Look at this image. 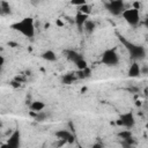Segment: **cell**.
I'll return each mask as SVG.
<instances>
[{
  "label": "cell",
  "instance_id": "cell-17",
  "mask_svg": "<svg viewBox=\"0 0 148 148\" xmlns=\"http://www.w3.org/2000/svg\"><path fill=\"white\" fill-rule=\"evenodd\" d=\"M30 116H32V117L35 118V120H37V121H43V120H45V118H46V113L43 112V111H38V112L31 111V112H30Z\"/></svg>",
  "mask_w": 148,
  "mask_h": 148
},
{
  "label": "cell",
  "instance_id": "cell-23",
  "mask_svg": "<svg viewBox=\"0 0 148 148\" xmlns=\"http://www.w3.org/2000/svg\"><path fill=\"white\" fill-rule=\"evenodd\" d=\"M140 7H141V3H140L139 1H134V2H133V7H132V8H134V9H138V10H139V9H140Z\"/></svg>",
  "mask_w": 148,
  "mask_h": 148
},
{
  "label": "cell",
  "instance_id": "cell-21",
  "mask_svg": "<svg viewBox=\"0 0 148 148\" xmlns=\"http://www.w3.org/2000/svg\"><path fill=\"white\" fill-rule=\"evenodd\" d=\"M71 3L74 6H81L83 3H87V0H71Z\"/></svg>",
  "mask_w": 148,
  "mask_h": 148
},
{
  "label": "cell",
  "instance_id": "cell-15",
  "mask_svg": "<svg viewBox=\"0 0 148 148\" xmlns=\"http://www.w3.org/2000/svg\"><path fill=\"white\" fill-rule=\"evenodd\" d=\"M77 77H76V75H75V73H69V74H65L62 77H61V81H62V83H65V84H71V83H73V81H75Z\"/></svg>",
  "mask_w": 148,
  "mask_h": 148
},
{
  "label": "cell",
  "instance_id": "cell-16",
  "mask_svg": "<svg viewBox=\"0 0 148 148\" xmlns=\"http://www.w3.org/2000/svg\"><path fill=\"white\" fill-rule=\"evenodd\" d=\"M44 108H45V104L43 102H40V101H35V102H32L30 104V110L31 111L38 112V111H42Z\"/></svg>",
  "mask_w": 148,
  "mask_h": 148
},
{
  "label": "cell",
  "instance_id": "cell-18",
  "mask_svg": "<svg viewBox=\"0 0 148 148\" xmlns=\"http://www.w3.org/2000/svg\"><path fill=\"white\" fill-rule=\"evenodd\" d=\"M77 12H80L82 14H86V15H89L91 13V7L88 3H83L81 6H77Z\"/></svg>",
  "mask_w": 148,
  "mask_h": 148
},
{
  "label": "cell",
  "instance_id": "cell-11",
  "mask_svg": "<svg viewBox=\"0 0 148 148\" xmlns=\"http://www.w3.org/2000/svg\"><path fill=\"white\" fill-rule=\"evenodd\" d=\"M66 56H67V58H68V60H71L72 62H76V61H79L80 59H82L83 58V56L81 54V53H79V52H76V51H74V50H67L66 51Z\"/></svg>",
  "mask_w": 148,
  "mask_h": 148
},
{
  "label": "cell",
  "instance_id": "cell-24",
  "mask_svg": "<svg viewBox=\"0 0 148 148\" xmlns=\"http://www.w3.org/2000/svg\"><path fill=\"white\" fill-rule=\"evenodd\" d=\"M3 64H5V58H3L2 56H0V69H1V67L3 66Z\"/></svg>",
  "mask_w": 148,
  "mask_h": 148
},
{
  "label": "cell",
  "instance_id": "cell-28",
  "mask_svg": "<svg viewBox=\"0 0 148 148\" xmlns=\"http://www.w3.org/2000/svg\"><path fill=\"white\" fill-rule=\"evenodd\" d=\"M44 1H46V0H43V2H44Z\"/></svg>",
  "mask_w": 148,
  "mask_h": 148
},
{
  "label": "cell",
  "instance_id": "cell-25",
  "mask_svg": "<svg viewBox=\"0 0 148 148\" xmlns=\"http://www.w3.org/2000/svg\"><path fill=\"white\" fill-rule=\"evenodd\" d=\"M103 147V143H94L92 145V148H102Z\"/></svg>",
  "mask_w": 148,
  "mask_h": 148
},
{
  "label": "cell",
  "instance_id": "cell-22",
  "mask_svg": "<svg viewBox=\"0 0 148 148\" xmlns=\"http://www.w3.org/2000/svg\"><path fill=\"white\" fill-rule=\"evenodd\" d=\"M30 1H31V5H32V6H35V7L39 6V5L43 2V0H30Z\"/></svg>",
  "mask_w": 148,
  "mask_h": 148
},
{
  "label": "cell",
  "instance_id": "cell-8",
  "mask_svg": "<svg viewBox=\"0 0 148 148\" xmlns=\"http://www.w3.org/2000/svg\"><path fill=\"white\" fill-rule=\"evenodd\" d=\"M56 136L58 139L65 140L68 143H73L74 142V135L69 131H67V130H59V131H57L56 132Z\"/></svg>",
  "mask_w": 148,
  "mask_h": 148
},
{
  "label": "cell",
  "instance_id": "cell-1",
  "mask_svg": "<svg viewBox=\"0 0 148 148\" xmlns=\"http://www.w3.org/2000/svg\"><path fill=\"white\" fill-rule=\"evenodd\" d=\"M10 28L17 32H20L21 35H23L24 37L28 38H32L35 36V23H34V18L32 17H24L18 22H15L10 25Z\"/></svg>",
  "mask_w": 148,
  "mask_h": 148
},
{
  "label": "cell",
  "instance_id": "cell-26",
  "mask_svg": "<svg viewBox=\"0 0 148 148\" xmlns=\"http://www.w3.org/2000/svg\"><path fill=\"white\" fill-rule=\"evenodd\" d=\"M57 24H58V25H60V27H61V25H64V23H62L60 20H58V21H57Z\"/></svg>",
  "mask_w": 148,
  "mask_h": 148
},
{
  "label": "cell",
  "instance_id": "cell-10",
  "mask_svg": "<svg viewBox=\"0 0 148 148\" xmlns=\"http://www.w3.org/2000/svg\"><path fill=\"white\" fill-rule=\"evenodd\" d=\"M140 74H141V67H140V65H139L136 61H134V62L130 66L128 76H130V77H138V76H140Z\"/></svg>",
  "mask_w": 148,
  "mask_h": 148
},
{
  "label": "cell",
  "instance_id": "cell-14",
  "mask_svg": "<svg viewBox=\"0 0 148 148\" xmlns=\"http://www.w3.org/2000/svg\"><path fill=\"white\" fill-rule=\"evenodd\" d=\"M95 28H96V23L91 20H87L83 24V30L87 32V34H92L95 31Z\"/></svg>",
  "mask_w": 148,
  "mask_h": 148
},
{
  "label": "cell",
  "instance_id": "cell-5",
  "mask_svg": "<svg viewBox=\"0 0 148 148\" xmlns=\"http://www.w3.org/2000/svg\"><path fill=\"white\" fill-rule=\"evenodd\" d=\"M105 8L112 15H120L125 9V5L123 0H109V2L105 3Z\"/></svg>",
  "mask_w": 148,
  "mask_h": 148
},
{
  "label": "cell",
  "instance_id": "cell-9",
  "mask_svg": "<svg viewBox=\"0 0 148 148\" xmlns=\"http://www.w3.org/2000/svg\"><path fill=\"white\" fill-rule=\"evenodd\" d=\"M88 16H89V15L82 14V13H80V12H77V14L75 15L74 21H75V24H76L79 31H83V24H84V22L88 20Z\"/></svg>",
  "mask_w": 148,
  "mask_h": 148
},
{
  "label": "cell",
  "instance_id": "cell-2",
  "mask_svg": "<svg viewBox=\"0 0 148 148\" xmlns=\"http://www.w3.org/2000/svg\"><path fill=\"white\" fill-rule=\"evenodd\" d=\"M119 40L126 45V49L128 50L132 59H134V60H141V59H143L146 57V53L147 52H146V49L143 46L135 45V44H133L131 42H127L123 36H119Z\"/></svg>",
  "mask_w": 148,
  "mask_h": 148
},
{
  "label": "cell",
  "instance_id": "cell-27",
  "mask_svg": "<svg viewBox=\"0 0 148 148\" xmlns=\"http://www.w3.org/2000/svg\"><path fill=\"white\" fill-rule=\"evenodd\" d=\"M2 128V123H1V120H0V130Z\"/></svg>",
  "mask_w": 148,
  "mask_h": 148
},
{
  "label": "cell",
  "instance_id": "cell-3",
  "mask_svg": "<svg viewBox=\"0 0 148 148\" xmlns=\"http://www.w3.org/2000/svg\"><path fill=\"white\" fill-rule=\"evenodd\" d=\"M102 62L106 66H116L119 62V56L114 49H110L103 52L102 54Z\"/></svg>",
  "mask_w": 148,
  "mask_h": 148
},
{
  "label": "cell",
  "instance_id": "cell-6",
  "mask_svg": "<svg viewBox=\"0 0 148 148\" xmlns=\"http://www.w3.org/2000/svg\"><path fill=\"white\" fill-rule=\"evenodd\" d=\"M117 124L118 125H121V126H125L126 128H132L135 124V119H134V116L132 112H126V113H121L119 119L117 120Z\"/></svg>",
  "mask_w": 148,
  "mask_h": 148
},
{
  "label": "cell",
  "instance_id": "cell-4",
  "mask_svg": "<svg viewBox=\"0 0 148 148\" xmlns=\"http://www.w3.org/2000/svg\"><path fill=\"white\" fill-rule=\"evenodd\" d=\"M124 20L130 24V25H136L140 21V14L138 9L134 8H130V9H124L121 13Z\"/></svg>",
  "mask_w": 148,
  "mask_h": 148
},
{
  "label": "cell",
  "instance_id": "cell-12",
  "mask_svg": "<svg viewBox=\"0 0 148 148\" xmlns=\"http://www.w3.org/2000/svg\"><path fill=\"white\" fill-rule=\"evenodd\" d=\"M12 13L10 6L6 0H0V15L5 16V15H9Z\"/></svg>",
  "mask_w": 148,
  "mask_h": 148
},
{
  "label": "cell",
  "instance_id": "cell-19",
  "mask_svg": "<svg viewBox=\"0 0 148 148\" xmlns=\"http://www.w3.org/2000/svg\"><path fill=\"white\" fill-rule=\"evenodd\" d=\"M118 136H119L120 139H123V140H127V139H130V138H133L132 132H131L130 130H125V131L119 132V133H118Z\"/></svg>",
  "mask_w": 148,
  "mask_h": 148
},
{
  "label": "cell",
  "instance_id": "cell-20",
  "mask_svg": "<svg viewBox=\"0 0 148 148\" xmlns=\"http://www.w3.org/2000/svg\"><path fill=\"white\" fill-rule=\"evenodd\" d=\"M75 65H76L77 69H84V68H87V67H88V64H87V61H86V59H84V58H82V59H80L79 61H76V62H75Z\"/></svg>",
  "mask_w": 148,
  "mask_h": 148
},
{
  "label": "cell",
  "instance_id": "cell-7",
  "mask_svg": "<svg viewBox=\"0 0 148 148\" xmlns=\"http://www.w3.org/2000/svg\"><path fill=\"white\" fill-rule=\"evenodd\" d=\"M21 143V132L18 130H15L8 138L7 143L5 146L10 147V148H17Z\"/></svg>",
  "mask_w": 148,
  "mask_h": 148
},
{
  "label": "cell",
  "instance_id": "cell-13",
  "mask_svg": "<svg viewBox=\"0 0 148 148\" xmlns=\"http://www.w3.org/2000/svg\"><path fill=\"white\" fill-rule=\"evenodd\" d=\"M40 56H42V58H43L44 60H46V61H56V60H57V56H56V53H54L52 50H46V51H44Z\"/></svg>",
  "mask_w": 148,
  "mask_h": 148
}]
</instances>
